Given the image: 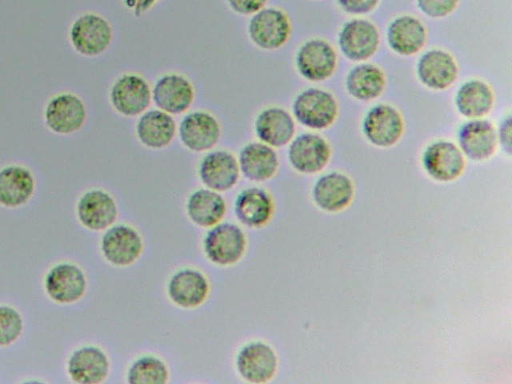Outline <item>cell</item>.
Returning a JSON list of instances; mask_svg holds the SVG:
<instances>
[{
  "label": "cell",
  "mask_w": 512,
  "mask_h": 384,
  "mask_svg": "<svg viewBox=\"0 0 512 384\" xmlns=\"http://www.w3.org/2000/svg\"><path fill=\"white\" fill-rule=\"evenodd\" d=\"M338 115L334 95L324 89L310 87L299 92L292 102V116L302 126L312 130L330 127Z\"/></svg>",
  "instance_id": "6da1fadb"
},
{
  "label": "cell",
  "mask_w": 512,
  "mask_h": 384,
  "mask_svg": "<svg viewBox=\"0 0 512 384\" xmlns=\"http://www.w3.org/2000/svg\"><path fill=\"white\" fill-rule=\"evenodd\" d=\"M292 24L288 14L278 7H264L251 15L247 34L259 49L273 51L282 48L289 40Z\"/></svg>",
  "instance_id": "7a4b0ae2"
},
{
  "label": "cell",
  "mask_w": 512,
  "mask_h": 384,
  "mask_svg": "<svg viewBox=\"0 0 512 384\" xmlns=\"http://www.w3.org/2000/svg\"><path fill=\"white\" fill-rule=\"evenodd\" d=\"M69 39L77 53L86 57H96L109 48L113 39V28L102 15L86 12L72 22Z\"/></svg>",
  "instance_id": "3957f363"
},
{
  "label": "cell",
  "mask_w": 512,
  "mask_h": 384,
  "mask_svg": "<svg viewBox=\"0 0 512 384\" xmlns=\"http://www.w3.org/2000/svg\"><path fill=\"white\" fill-rule=\"evenodd\" d=\"M113 109L124 117H136L148 110L152 102L149 82L140 74L124 73L113 82L109 91Z\"/></svg>",
  "instance_id": "277c9868"
},
{
  "label": "cell",
  "mask_w": 512,
  "mask_h": 384,
  "mask_svg": "<svg viewBox=\"0 0 512 384\" xmlns=\"http://www.w3.org/2000/svg\"><path fill=\"white\" fill-rule=\"evenodd\" d=\"M298 73L311 82L330 78L337 67V53L326 40L312 38L302 43L295 54Z\"/></svg>",
  "instance_id": "5b68a950"
},
{
  "label": "cell",
  "mask_w": 512,
  "mask_h": 384,
  "mask_svg": "<svg viewBox=\"0 0 512 384\" xmlns=\"http://www.w3.org/2000/svg\"><path fill=\"white\" fill-rule=\"evenodd\" d=\"M362 132L372 145L381 148L391 147L403 135V117L390 104H376L365 113L362 120Z\"/></svg>",
  "instance_id": "8992f818"
},
{
  "label": "cell",
  "mask_w": 512,
  "mask_h": 384,
  "mask_svg": "<svg viewBox=\"0 0 512 384\" xmlns=\"http://www.w3.org/2000/svg\"><path fill=\"white\" fill-rule=\"evenodd\" d=\"M177 134L182 145L192 152L212 150L221 137L217 117L206 110L188 112L181 119Z\"/></svg>",
  "instance_id": "52a82bcc"
},
{
  "label": "cell",
  "mask_w": 512,
  "mask_h": 384,
  "mask_svg": "<svg viewBox=\"0 0 512 384\" xmlns=\"http://www.w3.org/2000/svg\"><path fill=\"white\" fill-rule=\"evenodd\" d=\"M380 34L376 25L364 18L346 21L338 33V46L342 54L354 62L371 58L378 50Z\"/></svg>",
  "instance_id": "ba28073f"
},
{
  "label": "cell",
  "mask_w": 512,
  "mask_h": 384,
  "mask_svg": "<svg viewBox=\"0 0 512 384\" xmlns=\"http://www.w3.org/2000/svg\"><path fill=\"white\" fill-rule=\"evenodd\" d=\"M87 118L84 101L70 92L53 96L44 109V122L53 133L69 135L79 131Z\"/></svg>",
  "instance_id": "9c48e42d"
},
{
  "label": "cell",
  "mask_w": 512,
  "mask_h": 384,
  "mask_svg": "<svg viewBox=\"0 0 512 384\" xmlns=\"http://www.w3.org/2000/svg\"><path fill=\"white\" fill-rule=\"evenodd\" d=\"M152 102L156 108L171 115L187 112L195 100L193 83L180 73H166L151 87Z\"/></svg>",
  "instance_id": "30bf717a"
},
{
  "label": "cell",
  "mask_w": 512,
  "mask_h": 384,
  "mask_svg": "<svg viewBox=\"0 0 512 384\" xmlns=\"http://www.w3.org/2000/svg\"><path fill=\"white\" fill-rule=\"evenodd\" d=\"M287 156L294 170L302 174H314L328 164L331 148L321 135L304 132L294 136L289 142Z\"/></svg>",
  "instance_id": "8fae6325"
},
{
  "label": "cell",
  "mask_w": 512,
  "mask_h": 384,
  "mask_svg": "<svg viewBox=\"0 0 512 384\" xmlns=\"http://www.w3.org/2000/svg\"><path fill=\"white\" fill-rule=\"evenodd\" d=\"M423 169L432 179L450 182L457 179L465 168V158L459 147L448 140H436L422 153Z\"/></svg>",
  "instance_id": "7c38bea8"
},
{
  "label": "cell",
  "mask_w": 512,
  "mask_h": 384,
  "mask_svg": "<svg viewBox=\"0 0 512 384\" xmlns=\"http://www.w3.org/2000/svg\"><path fill=\"white\" fill-rule=\"evenodd\" d=\"M246 240L242 230L231 223H221L210 229L204 238L208 259L219 265L236 263L245 251Z\"/></svg>",
  "instance_id": "4fadbf2b"
},
{
  "label": "cell",
  "mask_w": 512,
  "mask_h": 384,
  "mask_svg": "<svg viewBox=\"0 0 512 384\" xmlns=\"http://www.w3.org/2000/svg\"><path fill=\"white\" fill-rule=\"evenodd\" d=\"M201 182L217 192L234 187L239 179V165L236 157L227 150L208 151L201 159L198 168Z\"/></svg>",
  "instance_id": "5bb4252c"
},
{
  "label": "cell",
  "mask_w": 512,
  "mask_h": 384,
  "mask_svg": "<svg viewBox=\"0 0 512 384\" xmlns=\"http://www.w3.org/2000/svg\"><path fill=\"white\" fill-rule=\"evenodd\" d=\"M419 81L429 89L445 90L458 76V65L452 54L439 48L425 51L416 64Z\"/></svg>",
  "instance_id": "9a60e30c"
},
{
  "label": "cell",
  "mask_w": 512,
  "mask_h": 384,
  "mask_svg": "<svg viewBox=\"0 0 512 384\" xmlns=\"http://www.w3.org/2000/svg\"><path fill=\"white\" fill-rule=\"evenodd\" d=\"M256 137L273 148L283 147L295 136V120L290 112L280 106L260 110L253 123Z\"/></svg>",
  "instance_id": "2e32d148"
},
{
  "label": "cell",
  "mask_w": 512,
  "mask_h": 384,
  "mask_svg": "<svg viewBox=\"0 0 512 384\" xmlns=\"http://www.w3.org/2000/svg\"><path fill=\"white\" fill-rule=\"evenodd\" d=\"M458 147L467 158L483 161L490 158L497 147L496 129L486 119L465 121L457 132Z\"/></svg>",
  "instance_id": "e0dca14e"
},
{
  "label": "cell",
  "mask_w": 512,
  "mask_h": 384,
  "mask_svg": "<svg viewBox=\"0 0 512 384\" xmlns=\"http://www.w3.org/2000/svg\"><path fill=\"white\" fill-rule=\"evenodd\" d=\"M278 359L271 346L255 341L243 346L236 357V367L243 379L251 383L269 381L277 370Z\"/></svg>",
  "instance_id": "ac0fdd59"
},
{
  "label": "cell",
  "mask_w": 512,
  "mask_h": 384,
  "mask_svg": "<svg viewBox=\"0 0 512 384\" xmlns=\"http://www.w3.org/2000/svg\"><path fill=\"white\" fill-rule=\"evenodd\" d=\"M45 290L55 302L69 304L85 293L86 278L83 271L72 263H59L47 273Z\"/></svg>",
  "instance_id": "d6986e66"
},
{
  "label": "cell",
  "mask_w": 512,
  "mask_h": 384,
  "mask_svg": "<svg viewBox=\"0 0 512 384\" xmlns=\"http://www.w3.org/2000/svg\"><path fill=\"white\" fill-rule=\"evenodd\" d=\"M386 40L390 49L396 54L412 56L417 54L426 43V27L413 15H399L388 24Z\"/></svg>",
  "instance_id": "ffe728a7"
},
{
  "label": "cell",
  "mask_w": 512,
  "mask_h": 384,
  "mask_svg": "<svg viewBox=\"0 0 512 384\" xmlns=\"http://www.w3.org/2000/svg\"><path fill=\"white\" fill-rule=\"evenodd\" d=\"M139 142L150 149H163L169 146L177 134V124L173 115L158 108L148 109L139 115L135 125Z\"/></svg>",
  "instance_id": "44dd1931"
},
{
  "label": "cell",
  "mask_w": 512,
  "mask_h": 384,
  "mask_svg": "<svg viewBox=\"0 0 512 384\" xmlns=\"http://www.w3.org/2000/svg\"><path fill=\"white\" fill-rule=\"evenodd\" d=\"M354 195L352 180L344 173L333 171L321 175L312 188L315 204L327 212L346 208Z\"/></svg>",
  "instance_id": "7402d4cb"
},
{
  "label": "cell",
  "mask_w": 512,
  "mask_h": 384,
  "mask_svg": "<svg viewBox=\"0 0 512 384\" xmlns=\"http://www.w3.org/2000/svg\"><path fill=\"white\" fill-rule=\"evenodd\" d=\"M101 250L111 264L127 266L135 262L142 251L138 232L127 225H116L107 230L101 241Z\"/></svg>",
  "instance_id": "603a6c76"
},
{
  "label": "cell",
  "mask_w": 512,
  "mask_h": 384,
  "mask_svg": "<svg viewBox=\"0 0 512 384\" xmlns=\"http://www.w3.org/2000/svg\"><path fill=\"white\" fill-rule=\"evenodd\" d=\"M237 161L244 177L255 182L272 178L279 166L275 149L260 141L245 144L239 151Z\"/></svg>",
  "instance_id": "cb8c5ba5"
},
{
  "label": "cell",
  "mask_w": 512,
  "mask_h": 384,
  "mask_svg": "<svg viewBox=\"0 0 512 384\" xmlns=\"http://www.w3.org/2000/svg\"><path fill=\"white\" fill-rule=\"evenodd\" d=\"M77 215L83 226L90 230H103L114 223L117 206L106 191L92 189L85 192L77 203Z\"/></svg>",
  "instance_id": "d4e9b609"
},
{
  "label": "cell",
  "mask_w": 512,
  "mask_h": 384,
  "mask_svg": "<svg viewBox=\"0 0 512 384\" xmlns=\"http://www.w3.org/2000/svg\"><path fill=\"white\" fill-rule=\"evenodd\" d=\"M67 370L70 378L76 383L96 384L107 377L109 360L100 348L84 346L71 354Z\"/></svg>",
  "instance_id": "484cf974"
},
{
  "label": "cell",
  "mask_w": 512,
  "mask_h": 384,
  "mask_svg": "<svg viewBox=\"0 0 512 384\" xmlns=\"http://www.w3.org/2000/svg\"><path fill=\"white\" fill-rule=\"evenodd\" d=\"M209 292L206 277L198 270L182 269L169 280L168 295L180 307L194 308L201 305Z\"/></svg>",
  "instance_id": "4316f807"
},
{
  "label": "cell",
  "mask_w": 512,
  "mask_h": 384,
  "mask_svg": "<svg viewBox=\"0 0 512 384\" xmlns=\"http://www.w3.org/2000/svg\"><path fill=\"white\" fill-rule=\"evenodd\" d=\"M454 104L459 114L468 119L483 118L493 108L494 93L485 81L469 79L458 87Z\"/></svg>",
  "instance_id": "83f0119b"
},
{
  "label": "cell",
  "mask_w": 512,
  "mask_h": 384,
  "mask_svg": "<svg viewBox=\"0 0 512 384\" xmlns=\"http://www.w3.org/2000/svg\"><path fill=\"white\" fill-rule=\"evenodd\" d=\"M35 189L33 174L20 165H9L0 170V204L18 207L29 201Z\"/></svg>",
  "instance_id": "f1b7e54d"
},
{
  "label": "cell",
  "mask_w": 512,
  "mask_h": 384,
  "mask_svg": "<svg viewBox=\"0 0 512 384\" xmlns=\"http://www.w3.org/2000/svg\"><path fill=\"white\" fill-rule=\"evenodd\" d=\"M234 208L242 224L248 227H261L270 220L274 205L272 197L266 190L250 187L238 194Z\"/></svg>",
  "instance_id": "f546056e"
},
{
  "label": "cell",
  "mask_w": 512,
  "mask_h": 384,
  "mask_svg": "<svg viewBox=\"0 0 512 384\" xmlns=\"http://www.w3.org/2000/svg\"><path fill=\"white\" fill-rule=\"evenodd\" d=\"M386 78L384 72L371 63H359L346 75L345 88L348 94L360 101H371L384 91Z\"/></svg>",
  "instance_id": "4dcf8cb0"
},
{
  "label": "cell",
  "mask_w": 512,
  "mask_h": 384,
  "mask_svg": "<svg viewBox=\"0 0 512 384\" xmlns=\"http://www.w3.org/2000/svg\"><path fill=\"white\" fill-rule=\"evenodd\" d=\"M226 203L217 191L198 189L187 201V213L195 224L202 227L216 225L224 216Z\"/></svg>",
  "instance_id": "1f68e13d"
},
{
  "label": "cell",
  "mask_w": 512,
  "mask_h": 384,
  "mask_svg": "<svg viewBox=\"0 0 512 384\" xmlns=\"http://www.w3.org/2000/svg\"><path fill=\"white\" fill-rule=\"evenodd\" d=\"M166 364L154 356H143L135 360L127 374L131 384H164L168 381Z\"/></svg>",
  "instance_id": "d6a6232c"
},
{
  "label": "cell",
  "mask_w": 512,
  "mask_h": 384,
  "mask_svg": "<svg viewBox=\"0 0 512 384\" xmlns=\"http://www.w3.org/2000/svg\"><path fill=\"white\" fill-rule=\"evenodd\" d=\"M23 320L19 312L6 305L0 306V346L12 344L21 335Z\"/></svg>",
  "instance_id": "836d02e7"
},
{
  "label": "cell",
  "mask_w": 512,
  "mask_h": 384,
  "mask_svg": "<svg viewBox=\"0 0 512 384\" xmlns=\"http://www.w3.org/2000/svg\"><path fill=\"white\" fill-rule=\"evenodd\" d=\"M418 9L434 19L444 18L455 11L460 0H415Z\"/></svg>",
  "instance_id": "e575fe53"
},
{
  "label": "cell",
  "mask_w": 512,
  "mask_h": 384,
  "mask_svg": "<svg viewBox=\"0 0 512 384\" xmlns=\"http://www.w3.org/2000/svg\"><path fill=\"white\" fill-rule=\"evenodd\" d=\"M338 6L347 14L361 16L372 12L380 0H336Z\"/></svg>",
  "instance_id": "d590c367"
},
{
  "label": "cell",
  "mask_w": 512,
  "mask_h": 384,
  "mask_svg": "<svg viewBox=\"0 0 512 384\" xmlns=\"http://www.w3.org/2000/svg\"><path fill=\"white\" fill-rule=\"evenodd\" d=\"M229 8L236 14L251 16L264 8L268 0H226Z\"/></svg>",
  "instance_id": "8d00e7d4"
},
{
  "label": "cell",
  "mask_w": 512,
  "mask_h": 384,
  "mask_svg": "<svg viewBox=\"0 0 512 384\" xmlns=\"http://www.w3.org/2000/svg\"><path fill=\"white\" fill-rule=\"evenodd\" d=\"M511 116H505L496 129L497 144H499L502 150L508 155L511 154V134H512V123Z\"/></svg>",
  "instance_id": "74e56055"
},
{
  "label": "cell",
  "mask_w": 512,
  "mask_h": 384,
  "mask_svg": "<svg viewBox=\"0 0 512 384\" xmlns=\"http://www.w3.org/2000/svg\"><path fill=\"white\" fill-rule=\"evenodd\" d=\"M159 0H123L124 5L137 17L149 11Z\"/></svg>",
  "instance_id": "f35d334b"
}]
</instances>
